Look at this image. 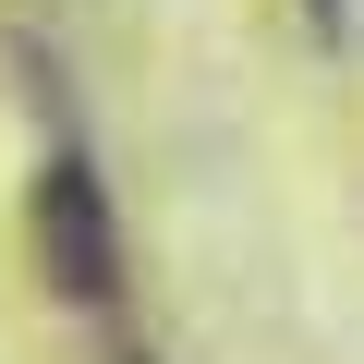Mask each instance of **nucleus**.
Listing matches in <instances>:
<instances>
[{
    "label": "nucleus",
    "mask_w": 364,
    "mask_h": 364,
    "mask_svg": "<svg viewBox=\"0 0 364 364\" xmlns=\"http://www.w3.org/2000/svg\"><path fill=\"white\" fill-rule=\"evenodd\" d=\"M37 255H49L61 304H85V316L122 304V219H109V182L85 146H49V170H37Z\"/></svg>",
    "instance_id": "obj_1"
},
{
    "label": "nucleus",
    "mask_w": 364,
    "mask_h": 364,
    "mask_svg": "<svg viewBox=\"0 0 364 364\" xmlns=\"http://www.w3.org/2000/svg\"><path fill=\"white\" fill-rule=\"evenodd\" d=\"M304 13H316V25H328V37H340V13H352V0H304Z\"/></svg>",
    "instance_id": "obj_2"
},
{
    "label": "nucleus",
    "mask_w": 364,
    "mask_h": 364,
    "mask_svg": "<svg viewBox=\"0 0 364 364\" xmlns=\"http://www.w3.org/2000/svg\"><path fill=\"white\" fill-rule=\"evenodd\" d=\"M122 364H158V352H122Z\"/></svg>",
    "instance_id": "obj_3"
}]
</instances>
